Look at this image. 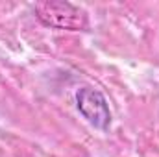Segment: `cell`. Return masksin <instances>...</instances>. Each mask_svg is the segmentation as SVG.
<instances>
[{"mask_svg": "<svg viewBox=\"0 0 159 157\" xmlns=\"http://www.w3.org/2000/svg\"><path fill=\"white\" fill-rule=\"evenodd\" d=\"M35 17L44 26L69 30V32H83L89 28L87 13L65 0H43L35 4Z\"/></svg>", "mask_w": 159, "mask_h": 157, "instance_id": "cell-1", "label": "cell"}, {"mask_svg": "<svg viewBox=\"0 0 159 157\" xmlns=\"http://www.w3.org/2000/svg\"><path fill=\"white\" fill-rule=\"evenodd\" d=\"M76 102H78V109L87 118L89 124H93L98 129H107L111 124V111L107 105L106 96L93 89V87H81L76 92Z\"/></svg>", "mask_w": 159, "mask_h": 157, "instance_id": "cell-2", "label": "cell"}]
</instances>
